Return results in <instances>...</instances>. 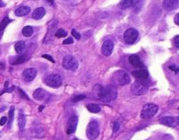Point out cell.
<instances>
[{
  "mask_svg": "<svg viewBox=\"0 0 179 140\" xmlns=\"http://www.w3.org/2000/svg\"><path fill=\"white\" fill-rule=\"evenodd\" d=\"M94 95L96 99H100L102 102L114 101L117 98V90L116 88L109 84L107 87H102L100 84H97L94 88Z\"/></svg>",
  "mask_w": 179,
  "mask_h": 140,
  "instance_id": "1",
  "label": "cell"
},
{
  "mask_svg": "<svg viewBox=\"0 0 179 140\" xmlns=\"http://www.w3.org/2000/svg\"><path fill=\"white\" fill-rule=\"evenodd\" d=\"M113 81L115 84L126 85L130 83V77L124 70H117L113 74Z\"/></svg>",
  "mask_w": 179,
  "mask_h": 140,
  "instance_id": "2",
  "label": "cell"
},
{
  "mask_svg": "<svg viewBox=\"0 0 179 140\" xmlns=\"http://www.w3.org/2000/svg\"><path fill=\"white\" fill-rule=\"evenodd\" d=\"M100 134V127L97 122L92 121L88 124L87 127V136L90 140H94L98 138Z\"/></svg>",
  "mask_w": 179,
  "mask_h": 140,
  "instance_id": "3",
  "label": "cell"
},
{
  "mask_svg": "<svg viewBox=\"0 0 179 140\" xmlns=\"http://www.w3.org/2000/svg\"><path fill=\"white\" fill-rule=\"evenodd\" d=\"M158 110L157 105L153 104H147L143 107V110L141 111V117L142 118H150L153 117Z\"/></svg>",
  "mask_w": 179,
  "mask_h": 140,
  "instance_id": "4",
  "label": "cell"
},
{
  "mask_svg": "<svg viewBox=\"0 0 179 140\" xmlns=\"http://www.w3.org/2000/svg\"><path fill=\"white\" fill-rule=\"evenodd\" d=\"M45 83L52 88H59L62 84V79L57 74H51L45 77Z\"/></svg>",
  "mask_w": 179,
  "mask_h": 140,
  "instance_id": "5",
  "label": "cell"
},
{
  "mask_svg": "<svg viewBox=\"0 0 179 140\" xmlns=\"http://www.w3.org/2000/svg\"><path fill=\"white\" fill-rule=\"evenodd\" d=\"M62 65L67 70H75L76 69H78V67H79V63H78L77 59L74 57L69 55V56H66L63 58Z\"/></svg>",
  "mask_w": 179,
  "mask_h": 140,
  "instance_id": "6",
  "label": "cell"
},
{
  "mask_svg": "<svg viewBox=\"0 0 179 140\" xmlns=\"http://www.w3.org/2000/svg\"><path fill=\"white\" fill-rule=\"evenodd\" d=\"M138 37V32L134 29V28H129L128 29L124 34H123V38H124V41L127 43V44H133L136 41Z\"/></svg>",
  "mask_w": 179,
  "mask_h": 140,
  "instance_id": "7",
  "label": "cell"
},
{
  "mask_svg": "<svg viewBox=\"0 0 179 140\" xmlns=\"http://www.w3.org/2000/svg\"><path fill=\"white\" fill-rule=\"evenodd\" d=\"M148 91V88L144 85L142 82H135L131 86V92L136 96H142L146 94Z\"/></svg>",
  "mask_w": 179,
  "mask_h": 140,
  "instance_id": "8",
  "label": "cell"
},
{
  "mask_svg": "<svg viewBox=\"0 0 179 140\" xmlns=\"http://www.w3.org/2000/svg\"><path fill=\"white\" fill-rule=\"evenodd\" d=\"M77 125H78V117L76 115H72L71 117L69 118L68 123H67V133L68 135L74 133V132L76 131V128H77Z\"/></svg>",
  "mask_w": 179,
  "mask_h": 140,
  "instance_id": "9",
  "label": "cell"
},
{
  "mask_svg": "<svg viewBox=\"0 0 179 140\" xmlns=\"http://www.w3.org/2000/svg\"><path fill=\"white\" fill-rule=\"evenodd\" d=\"M114 43L111 40H107L103 43L102 46V52L104 56H110L113 52Z\"/></svg>",
  "mask_w": 179,
  "mask_h": 140,
  "instance_id": "10",
  "label": "cell"
},
{
  "mask_svg": "<svg viewBox=\"0 0 179 140\" xmlns=\"http://www.w3.org/2000/svg\"><path fill=\"white\" fill-rule=\"evenodd\" d=\"M36 75H37V70L34 68H28L26 69L23 72V77L25 81L26 82H31L35 78Z\"/></svg>",
  "mask_w": 179,
  "mask_h": 140,
  "instance_id": "11",
  "label": "cell"
},
{
  "mask_svg": "<svg viewBox=\"0 0 179 140\" xmlns=\"http://www.w3.org/2000/svg\"><path fill=\"white\" fill-rule=\"evenodd\" d=\"M179 4V0H164L163 3V7L166 11H171L178 8Z\"/></svg>",
  "mask_w": 179,
  "mask_h": 140,
  "instance_id": "12",
  "label": "cell"
},
{
  "mask_svg": "<svg viewBox=\"0 0 179 140\" xmlns=\"http://www.w3.org/2000/svg\"><path fill=\"white\" fill-rule=\"evenodd\" d=\"M139 3V0H121L119 3V7L122 10L129 9L130 7L136 6Z\"/></svg>",
  "mask_w": 179,
  "mask_h": 140,
  "instance_id": "13",
  "label": "cell"
},
{
  "mask_svg": "<svg viewBox=\"0 0 179 140\" xmlns=\"http://www.w3.org/2000/svg\"><path fill=\"white\" fill-rule=\"evenodd\" d=\"M129 63H130L134 67H136V68L141 69V68H143V67H144L143 63L141 61V59L139 58V57L136 56V55H131V56L129 58Z\"/></svg>",
  "mask_w": 179,
  "mask_h": 140,
  "instance_id": "14",
  "label": "cell"
},
{
  "mask_svg": "<svg viewBox=\"0 0 179 140\" xmlns=\"http://www.w3.org/2000/svg\"><path fill=\"white\" fill-rule=\"evenodd\" d=\"M132 76L134 77H136V79H139V80H144V79H147L148 77V72L146 70H143V69H140L138 70H134L132 71Z\"/></svg>",
  "mask_w": 179,
  "mask_h": 140,
  "instance_id": "15",
  "label": "cell"
},
{
  "mask_svg": "<svg viewBox=\"0 0 179 140\" xmlns=\"http://www.w3.org/2000/svg\"><path fill=\"white\" fill-rule=\"evenodd\" d=\"M45 14V10L44 7H38L35 9L33 12V15H32V18L33 19L36 20H38V19H41Z\"/></svg>",
  "mask_w": 179,
  "mask_h": 140,
  "instance_id": "16",
  "label": "cell"
},
{
  "mask_svg": "<svg viewBox=\"0 0 179 140\" xmlns=\"http://www.w3.org/2000/svg\"><path fill=\"white\" fill-rule=\"evenodd\" d=\"M31 11V8L29 6H20L15 11V15L18 17H23L27 15Z\"/></svg>",
  "mask_w": 179,
  "mask_h": 140,
  "instance_id": "17",
  "label": "cell"
},
{
  "mask_svg": "<svg viewBox=\"0 0 179 140\" xmlns=\"http://www.w3.org/2000/svg\"><path fill=\"white\" fill-rule=\"evenodd\" d=\"M33 98L36 100H43L46 96V92L43 89H37L33 92Z\"/></svg>",
  "mask_w": 179,
  "mask_h": 140,
  "instance_id": "18",
  "label": "cell"
},
{
  "mask_svg": "<svg viewBox=\"0 0 179 140\" xmlns=\"http://www.w3.org/2000/svg\"><path fill=\"white\" fill-rule=\"evenodd\" d=\"M14 48H15L16 52H17L18 54H20V55H21V54L25 51V49H26V44H25L24 41H19V42H18V43L15 44Z\"/></svg>",
  "mask_w": 179,
  "mask_h": 140,
  "instance_id": "19",
  "label": "cell"
},
{
  "mask_svg": "<svg viewBox=\"0 0 179 140\" xmlns=\"http://www.w3.org/2000/svg\"><path fill=\"white\" fill-rule=\"evenodd\" d=\"M26 117H25L23 111L19 110V113H18V126H19V129L24 130V128L26 126Z\"/></svg>",
  "mask_w": 179,
  "mask_h": 140,
  "instance_id": "20",
  "label": "cell"
},
{
  "mask_svg": "<svg viewBox=\"0 0 179 140\" xmlns=\"http://www.w3.org/2000/svg\"><path fill=\"white\" fill-rule=\"evenodd\" d=\"M174 121H175V119L172 117H163L160 118V123L162 125H167V126L172 125Z\"/></svg>",
  "mask_w": 179,
  "mask_h": 140,
  "instance_id": "21",
  "label": "cell"
},
{
  "mask_svg": "<svg viewBox=\"0 0 179 140\" xmlns=\"http://www.w3.org/2000/svg\"><path fill=\"white\" fill-rule=\"evenodd\" d=\"M87 109L92 113H98L101 111V107L96 104H88L87 105Z\"/></svg>",
  "mask_w": 179,
  "mask_h": 140,
  "instance_id": "22",
  "label": "cell"
},
{
  "mask_svg": "<svg viewBox=\"0 0 179 140\" xmlns=\"http://www.w3.org/2000/svg\"><path fill=\"white\" fill-rule=\"evenodd\" d=\"M22 33H23V35L25 36V37H31V36L33 35V29L32 26H29V25L25 26V27L23 28V30H22Z\"/></svg>",
  "mask_w": 179,
  "mask_h": 140,
  "instance_id": "23",
  "label": "cell"
},
{
  "mask_svg": "<svg viewBox=\"0 0 179 140\" xmlns=\"http://www.w3.org/2000/svg\"><path fill=\"white\" fill-rule=\"evenodd\" d=\"M14 110H15V107H14V106H11V107L10 108V110H9V119H8V127H9V128H11V124H12V121H13Z\"/></svg>",
  "mask_w": 179,
  "mask_h": 140,
  "instance_id": "24",
  "label": "cell"
},
{
  "mask_svg": "<svg viewBox=\"0 0 179 140\" xmlns=\"http://www.w3.org/2000/svg\"><path fill=\"white\" fill-rule=\"evenodd\" d=\"M11 21V20L8 17H5V18L2 20V22H1V24H0V32H3Z\"/></svg>",
  "mask_w": 179,
  "mask_h": 140,
  "instance_id": "25",
  "label": "cell"
},
{
  "mask_svg": "<svg viewBox=\"0 0 179 140\" xmlns=\"http://www.w3.org/2000/svg\"><path fill=\"white\" fill-rule=\"evenodd\" d=\"M25 61H26V56H25V55H22V56L18 57V58L14 60V62H13L12 65H19V64H22V63L25 62Z\"/></svg>",
  "mask_w": 179,
  "mask_h": 140,
  "instance_id": "26",
  "label": "cell"
},
{
  "mask_svg": "<svg viewBox=\"0 0 179 140\" xmlns=\"http://www.w3.org/2000/svg\"><path fill=\"white\" fill-rule=\"evenodd\" d=\"M67 35V32L64 31L63 29H59V30L57 31V32L55 33V36H56L57 37H59V38H60V37H66Z\"/></svg>",
  "mask_w": 179,
  "mask_h": 140,
  "instance_id": "27",
  "label": "cell"
},
{
  "mask_svg": "<svg viewBox=\"0 0 179 140\" xmlns=\"http://www.w3.org/2000/svg\"><path fill=\"white\" fill-rule=\"evenodd\" d=\"M87 97L85 95H78V96H75L72 98V102H79V101H81V100H84Z\"/></svg>",
  "mask_w": 179,
  "mask_h": 140,
  "instance_id": "28",
  "label": "cell"
},
{
  "mask_svg": "<svg viewBox=\"0 0 179 140\" xmlns=\"http://www.w3.org/2000/svg\"><path fill=\"white\" fill-rule=\"evenodd\" d=\"M119 129H120V124H119L118 122H114V125H113V131H114V132H116L119 131Z\"/></svg>",
  "mask_w": 179,
  "mask_h": 140,
  "instance_id": "29",
  "label": "cell"
},
{
  "mask_svg": "<svg viewBox=\"0 0 179 140\" xmlns=\"http://www.w3.org/2000/svg\"><path fill=\"white\" fill-rule=\"evenodd\" d=\"M72 35L76 39H80V34L78 32H76V30H74V29L72 31Z\"/></svg>",
  "mask_w": 179,
  "mask_h": 140,
  "instance_id": "30",
  "label": "cell"
},
{
  "mask_svg": "<svg viewBox=\"0 0 179 140\" xmlns=\"http://www.w3.org/2000/svg\"><path fill=\"white\" fill-rule=\"evenodd\" d=\"M42 57H43V58H45V59H47V60H49V61H51V62H52V63H54V62H55V61H54V59H53V58H52V57H51V56H50V55H47V54H45V55H43V56H42Z\"/></svg>",
  "mask_w": 179,
  "mask_h": 140,
  "instance_id": "31",
  "label": "cell"
},
{
  "mask_svg": "<svg viewBox=\"0 0 179 140\" xmlns=\"http://www.w3.org/2000/svg\"><path fill=\"white\" fill-rule=\"evenodd\" d=\"M72 43H73V40H72V37H68V38L65 39V40H64V42H63V44H72Z\"/></svg>",
  "mask_w": 179,
  "mask_h": 140,
  "instance_id": "32",
  "label": "cell"
},
{
  "mask_svg": "<svg viewBox=\"0 0 179 140\" xmlns=\"http://www.w3.org/2000/svg\"><path fill=\"white\" fill-rule=\"evenodd\" d=\"M174 44L177 48H179V35L176 36L174 38Z\"/></svg>",
  "mask_w": 179,
  "mask_h": 140,
  "instance_id": "33",
  "label": "cell"
},
{
  "mask_svg": "<svg viewBox=\"0 0 179 140\" xmlns=\"http://www.w3.org/2000/svg\"><path fill=\"white\" fill-rule=\"evenodd\" d=\"M6 122H7V117H1V119H0V125L3 126Z\"/></svg>",
  "mask_w": 179,
  "mask_h": 140,
  "instance_id": "34",
  "label": "cell"
},
{
  "mask_svg": "<svg viewBox=\"0 0 179 140\" xmlns=\"http://www.w3.org/2000/svg\"><path fill=\"white\" fill-rule=\"evenodd\" d=\"M169 68L175 72H179V67H177L176 65H170V66H169Z\"/></svg>",
  "mask_w": 179,
  "mask_h": 140,
  "instance_id": "35",
  "label": "cell"
},
{
  "mask_svg": "<svg viewBox=\"0 0 179 140\" xmlns=\"http://www.w3.org/2000/svg\"><path fill=\"white\" fill-rule=\"evenodd\" d=\"M174 22H175L176 25H179V12L176 15V17H175V18H174Z\"/></svg>",
  "mask_w": 179,
  "mask_h": 140,
  "instance_id": "36",
  "label": "cell"
},
{
  "mask_svg": "<svg viewBox=\"0 0 179 140\" xmlns=\"http://www.w3.org/2000/svg\"><path fill=\"white\" fill-rule=\"evenodd\" d=\"M19 93H21V94H22V96H23V97H25V98H26V99H29V98H28V97H27V96H26V95L24 93V91H23L22 90H20V89H19Z\"/></svg>",
  "mask_w": 179,
  "mask_h": 140,
  "instance_id": "37",
  "label": "cell"
},
{
  "mask_svg": "<svg viewBox=\"0 0 179 140\" xmlns=\"http://www.w3.org/2000/svg\"><path fill=\"white\" fill-rule=\"evenodd\" d=\"M3 6H4V4L3 2L0 1V7H3Z\"/></svg>",
  "mask_w": 179,
  "mask_h": 140,
  "instance_id": "38",
  "label": "cell"
},
{
  "mask_svg": "<svg viewBox=\"0 0 179 140\" xmlns=\"http://www.w3.org/2000/svg\"><path fill=\"white\" fill-rule=\"evenodd\" d=\"M43 109H44V107H43V106H40V107L38 108V110H39V111H41V110H42Z\"/></svg>",
  "mask_w": 179,
  "mask_h": 140,
  "instance_id": "39",
  "label": "cell"
},
{
  "mask_svg": "<svg viewBox=\"0 0 179 140\" xmlns=\"http://www.w3.org/2000/svg\"><path fill=\"white\" fill-rule=\"evenodd\" d=\"M8 84H9V83H8V82L6 81V82L4 83V86H5V87H8Z\"/></svg>",
  "mask_w": 179,
  "mask_h": 140,
  "instance_id": "40",
  "label": "cell"
},
{
  "mask_svg": "<svg viewBox=\"0 0 179 140\" xmlns=\"http://www.w3.org/2000/svg\"><path fill=\"white\" fill-rule=\"evenodd\" d=\"M46 1H47V2H49V3H50V4H53V0H46Z\"/></svg>",
  "mask_w": 179,
  "mask_h": 140,
  "instance_id": "41",
  "label": "cell"
},
{
  "mask_svg": "<svg viewBox=\"0 0 179 140\" xmlns=\"http://www.w3.org/2000/svg\"><path fill=\"white\" fill-rule=\"evenodd\" d=\"M177 124L179 125V117H178V118H177Z\"/></svg>",
  "mask_w": 179,
  "mask_h": 140,
  "instance_id": "42",
  "label": "cell"
},
{
  "mask_svg": "<svg viewBox=\"0 0 179 140\" xmlns=\"http://www.w3.org/2000/svg\"><path fill=\"white\" fill-rule=\"evenodd\" d=\"M72 140H78V139H72Z\"/></svg>",
  "mask_w": 179,
  "mask_h": 140,
  "instance_id": "43",
  "label": "cell"
}]
</instances>
